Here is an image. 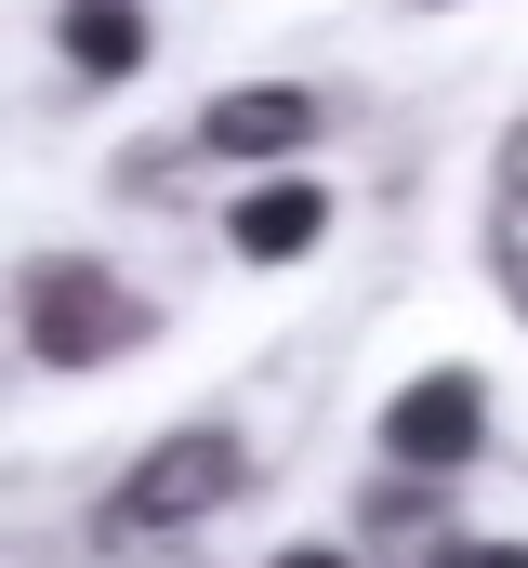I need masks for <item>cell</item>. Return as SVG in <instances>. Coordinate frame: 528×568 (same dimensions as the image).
Instances as JSON below:
<instances>
[{
	"label": "cell",
	"instance_id": "cell-1",
	"mask_svg": "<svg viewBox=\"0 0 528 568\" xmlns=\"http://www.w3.org/2000/svg\"><path fill=\"white\" fill-rule=\"evenodd\" d=\"M238 489V436H159L145 463H132L120 489H106V542H159V529H199L212 503Z\"/></svg>",
	"mask_w": 528,
	"mask_h": 568
},
{
	"label": "cell",
	"instance_id": "cell-2",
	"mask_svg": "<svg viewBox=\"0 0 528 568\" xmlns=\"http://www.w3.org/2000/svg\"><path fill=\"white\" fill-rule=\"evenodd\" d=\"M132 331V291L106 278V265H27V344L53 357V371H80V357H120Z\"/></svg>",
	"mask_w": 528,
	"mask_h": 568
},
{
	"label": "cell",
	"instance_id": "cell-3",
	"mask_svg": "<svg viewBox=\"0 0 528 568\" xmlns=\"http://www.w3.org/2000/svg\"><path fill=\"white\" fill-rule=\"evenodd\" d=\"M476 424H489V384H476V371H423V384L384 410V449L423 463V476H449V463L476 449Z\"/></svg>",
	"mask_w": 528,
	"mask_h": 568
},
{
	"label": "cell",
	"instance_id": "cell-4",
	"mask_svg": "<svg viewBox=\"0 0 528 568\" xmlns=\"http://www.w3.org/2000/svg\"><path fill=\"white\" fill-rule=\"evenodd\" d=\"M317 120H331V106H317L304 80H252V93H225L199 133H212V159H291V145H317Z\"/></svg>",
	"mask_w": 528,
	"mask_h": 568
},
{
	"label": "cell",
	"instance_id": "cell-5",
	"mask_svg": "<svg viewBox=\"0 0 528 568\" xmlns=\"http://www.w3.org/2000/svg\"><path fill=\"white\" fill-rule=\"evenodd\" d=\"M317 239H331V199H317V185L277 172V185L238 199V252H252V265H291V252H317Z\"/></svg>",
	"mask_w": 528,
	"mask_h": 568
},
{
	"label": "cell",
	"instance_id": "cell-6",
	"mask_svg": "<svg viewBox=\"0 0 528 568\" xmlns=\"http://www.w3.org/2000/svg\"><path fill=\"white\" fill-rule=\"evenodd\" d=\"M67 53H80L93 80H132V67H145V13H132V0H67Z\"/></svg>",
	"mask_w": 528,
	"mask_h": 568
},
{
	"label": "cell",
	"instance_id": "cell-7",
	"mask_svg": "<svg viewBox=\"0 0 528 568\" xmlns=\"http://www.w3.org/2000/svg\"><path fill=\"white\" fill-rule=\"evenodd\" d=\"M502 278H516V304H528V133H516V159H502Z\"/></svg>",
	"mask_w": 528,
	"mask_h": 568
},
{
	"label": "cell",
	"instance_id": "cell-8",
	"mask_svg": "<svg viewBox=\"0 0 528 568\" xmlns=\"http://www.w3.org/2000/svg\"><path fill=\"white\" fill-rule=\"evenodd\" d=\"M436 568H528V542H436Z\"/></svg>",
	"mask_w": 528,
	"mask_h": 568
},
{
	"label": "cell",
	"instance_id": "cell-9",
	"mask_svg": "<svg viewBox=\"0 0 528 568\" xmlns=\"http://www.w3.org/2000/svg\"><path fill=\"white\" fill-rule=\"evenodd\" d=\"M277 568H344V556H277Z\"/></svg>",
	"mask_w": 528,
	"mask_h": 568
}]
</instances>
